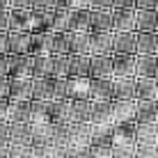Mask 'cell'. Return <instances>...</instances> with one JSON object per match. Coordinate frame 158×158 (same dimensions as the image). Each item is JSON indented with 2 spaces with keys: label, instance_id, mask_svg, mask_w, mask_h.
<instances>
[{
  "label": "cell",
  "instance_id": "obj_1",
  "mask_svg": "<svg viewBox=\"0 0 158 158\" xmlns=\"http://www.w3.org/2000/svg\"><path fill=\"white\" fill-rule=\"evenodd\" d=\"M112 55H138V35L135 32H115Z\"/></svg>",
  "mask_w": 158,
  "mask_h": 158
},
{
  "label": "cell",
  "instance_id": "obj_2",
  "mask_svg": "<svg viewBox=\"0 0 158 158\" xmlns=\"http://www.w3.org/2000/svg\"><path fill=\"white\" fill-rule=\"evenodd\" d=\"M135 99L158 101V78L156 76H138L135 78Z\"/></svg>",
  "mask_w": 158,
  "mask_h": 158
},
{
  "label": "cell",
  "instance_id": "obj_3",
  "mask_svg": "<svg viewBox=\"0 0 158 158\" xmlns=\"http://www.w3.org/2000/svg\"><path fill=\"white\" fill-rule=\"evenodd\" d=\"M48 122L51 124H73L71 122V99L48 101Z\"/></svg>",
  "mask_w": 158,
  "mask_h": 158
},
{
  "label": "cell",
  "instance_id": "obj_4",
  "mask_svg": "<svg viewBox=\"0 0 158 158\" xmlns=\"http://www.w3.org/2000/svg\"><path fill=\"white\" fill-rule=\"evenodd\" d=\"M94 115V101L89 96H80V99H71V122L73 124H87L92 122Z\"/></svg>",
  "mask_w": 158,
  "mask_h": 158
},
{
  "label": "cell",
  "instance_id": "obj_5",
  "mask_svg": "<svg viewBox=\"0 0 158 158\" xmlns=\"http://www.w3.org/2000/svg\"><path fill=\"white\" fill-rule=\"evenodd\" d=\"M87 94L92 101H112V78H89Z\"/></svg>",
  "mask_w": 158,
  "mask_h": 158
},
{
  "label": "cell",
  "instance_id": "obj_6",
  "mask_svg": "<svg viewBox=\"0 0 158 158\" xmlns=\"http://www.w3.org/2000/svg\"><path fill=\"white\" fill-rule=\"evenodd\" d=\"M115 32H89V51L92 55H112Z\"/></svg>",
  "mask_w": 158,
  "mask_h": 158
},
{
  "label": "cell",
  "instance_id": "obj_7",
  "mask_svg": "<svg viewBox=\"0 0 158 158\" xmlns=\"http://www.w3.org/2000/svg\"><path fill=\"white\" fill-rule=\"evenodd\" d=\"M32 99V78H9V101H30Z\"/></svg>",
  "mask_w": 158,
  "mask_h": 158
},
{
  "label": "cell",
  "instance_id": "obj_8",
  "mask_svg": "<svg viewBox=\"0 0 158 158\" xmlns=\"http://www.w3.org/2000/svg\"><path fill=\"white\" fill-rule=\"evenodd\" d=\"M28 53L30 55H53V30L51 32H32Z\"/></svg>",
  "mask_w": 158,
  "mask_h": 158
},
{
  "label": "cell",
  "instance_id": "obj_9",
  "mask_svg": "<svg viewBox=\"0 0 158 158\" xmlns=\"http://www.w3.org/2000/svg\"><path fill=\"white\" fill-rule=\"evenodd\" d=\"M112 32H135V9H112Z\"/></svg>",
  "mask_w": 158,
  "mask_h": 158
},
{
  "label": "cell",
  "instance_id": "obj_10",
  "mask_svg": "<svg viewBox=\"0 0 158 158\" xmlns=\"http://www.w3.org/2000/svg\"><path fill=\"white\" fill-rule=\"evenodd\" d=\"M135 32H158V9H135Z\"/></svg>",
  "mask_w": 158,
  "mask_h": 158
},
{
  "label": "cell",
  "instance_id": "obj_11",
  "mask_svg": "<svg viewBox=\"0 0 158 158\" xmlns=\"http://www.w3.org/2000/svg\"><path fill=\"white\" fill-rule=\"evenodd\" d=\"M112 78H135V55H112Z\"/></svg>",
  "mask_w": 158,
  "mask_h": 158
},
{
  "label": "cell",
  "instance_id": "obj_12",
  "mask_svg": "<svg viewBox=\"0 0 158 158\" xmlns=\"http://www.w3.org/2000/svg\"><path fill=\"white\" fill-rule=\"evenodd\" d=\"M32 32H7V55H23L30 51ZM30 55V53H28Z\"/></svg>",
  "mask_w": 158,
  "mask_h": 158
},
{
  "label": "cell",
  "instance_id": "obj_13",
  "mask_svg": "<svg viewBox=\"0 0 158 158\" xmlns=\"http://www.w3.org/2000/svg\"><path fill=\"white\" fill-rule=\"evenodd\" d=\"M89 78H112V55H92Z\"/></svg>",
  "mask_w": 158,
  "mask_h": 158
},
{
  "label": "cell",
  "instance_id": "obj_14",
  "mask_svg": "<svg viewBox=\"0 0 158 158\" xmlns=\"http://www.w3.org/2000/svg\"><path fill=\"white\" fill-rule=\"evenodd\" d=\"M135 78H112V101H133Z\"/></svg>",
  "mask_w": 158,
  "mask_h": 158
},
{
  "label": "cell",
  "instance_id": "obj_15",
  "mask_svg": "<svg viewBox=\"0 0 158 158\" xmlns=\"http://www.w3.org/2000/svg\"><path fill=\"white\" fill-rule=\"evenodd\" d=\"M135 117L140 124H158V101L135 99Z\"/></svg>",
  "mask_w": 158,
  "mask_h": 158
},
{
  "label": "cell",
  "instance_id": "obj_16",
  "mask_svg": "<svg viewBox=\"0 0 158 158\" xmlns=\"http://www.w3.org/2000/svg\"><path fill=\"white\" fill-rule=\"evenodd\" d=\"M53 9H30V32H51Z\"/></svg>",
  "mask_w": 158,
  "mask_h": 158
},
{
  "label": "cell",
  "instance_id": "obj_17",
  "mask_svg": "<svg viewBox=\"0 0 158 158\" xmlns=\"http://www.w3.org/2000/svg\"><path fill=\"white\" fill-rule=\"evenodd\" d=\"M89 32H112V9H92Z\"/></svg>",
  "mask_w": 158,
  "mask_h": 158
},
{
  "label": "cell",
  "instance_id": "obj_18",
  "mask_svg": "<svg viewBox=\"0 0 158 158\" xmlns=\"http://www.w3.org/2000/svg\"><path fill=\"white\" fill-rule=\"evenodd\" d=\"M9 60V78H23V76H30V62L32 57L28 53L23 55H7ZM32 78V76H30Z\"/></svg>",
  "mask_w": 158,
  "mask_h": 158
},
{
  "label": "cell",
  "instance_id": "obj_19",
  "mask_svg": "<svg viewBox=\"0 0 158 158\" xmlns=\"http://www.w3.org/2000/svg\"><path fill=\"white\" fill-rule=\"evenodd\" d=\"M30 76L32 78H48L53 71V55H30Z\"/></svg>",
  "mask_w": 158,
  "mask_h": 158
},
{
  "label": "cell",
  "instance_id": "obj_20",
  "mask_svg": "<svg viewBox=\"0 0 158 158\" xmlns=\"http://www.w3.org/2000/svg\"><path fill=\"white\" fill-rule=\"evenodd\" d=\"M69 53L71 55H92L89 32H69Z\"/></svg>",
  "mask_w": 158,
  "mask_h": 158
},
{
  "label": "cell",
  "instance_id": "obj_21",
  "mask_svg": "<svg viewBox=\"0 0 158 158\" xmlns=\"http://www.w3.org/2000/svg\"><path fill=\"white\" fill-rule=\"evenodd\" d=\"M92 55H69V78H89Z\"/></svg>",
  "mask_w": 158,
  "mask_h": 158
},
{
  "label": "cell",
  "instance_id": "obj_22",
  "mask_svg": "<svg viewBox=\"0 0 158 158\" xmlns=\"http://www.w3.org/2000/svg\"><path fill=\"white\" fill-rule=\"evenodd\" d=\"M138 55H158V32H135Z\"/></svg>",
  "mask_w": 158,
  "mask_h": 158
},
{
  "label": "cell",
  "instance_id": "obj_23",
  "mask_svg": "<svg viewBox=\"0 0 158 158\" xmlns=\"http://www.w3.org/2000/svg\"><path fill=\"white\" fill-rule=\"evenodd\" d=\"M32 142V126L30 124L9 122V144H30Z\"/></svg>",
  "mask_w": 158,
  "mask_h": 158
},
{
  "label": "cell",
  "instance_id": "obj_24",
  "mask_svg": "<svg viewBox=\"0 0 158 158\" xmlns=\"http://www.w3.org/2000/svg\"><path fill=\"white\" fill-rule=\"evenodd\" d=\"M138 76L158 78V55H135V78Z\"/></svg>",
  "mask_w": 158,
  "mask_h": 158
},
{
  "label": "cell",
  "instance_id": "obj_25",
  "mask_svg": "<svg viewBox=\"0 0 158 158\" xmlns=\"http://www.w3.org/2000/svg\"><path fill=\"white\" fill-rule=\"evenodd\" d=\"M9 32H30V9H9Z\"/></svg>",
  "mask_w": 158,
  "mask_h": 158
},
{
  "label": "cell",
  "instance_id": "obj_26",
  "mask_svg": "<svg viewBox=\"0 0 158 158\" xmlns=\"http://www.w3.org/2000/svg\"><path fill=\"white\" fill-rule=\"evenodd\" d=\"M32 99L53 101V76H48V78H32Z\"/></svg>",
  "mask_w": 158,
  "mask_h": 158
},
{
  "label": "cell",
  "instance_id": "obj_27",
  "mask_svg": "<svg viewBox=\"0 0 158 158\" xmlns=\"http://www.w3.org/2000/svg\"><path fill=\"white\" fill-rule=\"evenodd\" d=\"M7 122L30 124V101H9V117Z\"/></svg>",
  "mask_w": 158,
  "mask_h": 158
},
{
  "label": "cell",
  "instance_id": "obj_28",
  "mask_svg": "<svg viewBox=\"0 0 158 158\" xmlns=\"http://www.w3.org/2000/svg\"><path fill=\"white\" fill-rule=\"evenodd\" d=\"M92 9H71V23L69 32H89Z\"/></svg>",
  "mask_w": 158,
  "mask_h": 158
},
{
  "label": "cell",
  "instance_id": "obj_29",
  "mask_svg": "<svg viewBox=\"0 0 158 158\" xmlns=\"http://www.w3.org/2000/svg\"><path fill=\"white\" fill-rule=\"evenodd\" d=\"M69 23H71V9H53V21H51V30L53 32H69Z\"/></svg>",
  "mask_w": 158,
  "mask_h": 158
},
{
  "label": "cell",
  "instance_id": "obj_30",
  "mask_svg": "<svg viewBox=\"0 0 158 158\" xmlns=\"http://www.w3.org/2000/svg\"><path fill=\"white\" fill-rule=\"evenodd\" d=\"M48 122V101L30 99V124Z\"/></svg>",
  "mask_w": 158,
  "mask_h": 158
},
{
  "label": "cell",
  "instance_id": "obj_31",
  "mask_svg": "<svg viewBox=\"0 0 158 158\" xmlns=\"http://www.w3.org/2000/svg\"><path fill=\"white\" fill-rule=\"evenodd\" d=\"M53 55H71L69 53V32H53Z\"/></svg>",
  "mask_w": 158,
  "mask_h": 158
},
{
  "label": "cell",
  "instance_id": "obj_32",
  "mask_svg": "<svg viewBox=\"0 0 158 158\" xmlns=\"http://www.w3.org/2000/svg\"><path fill=\"white\" fill-rule=\"evenodd\" d=\"M53 78H69V55H53Z\"/></svg>",
  "mask_w": 158,
  "mask_h": 158
},
{
  "label": "cell",
  "instance_id": "obj_33",
  "mask_svg": "<svg viewBox=\"0 0 158 158\" xmlns=\"http://www.w3.org/2000/svg\"><path fill=\"white\" fill-rule=\"evenodd\" d=\"M32 9H55V0H32Z\"/></svg>",
  "mask_w": 158,
  "mask_h": 158
},
{
  "label": "cell",
  "instance_id": "obj_34",
  "mask_svg": "<svg viewBox=\"0 0 158 158\" xmlns=\"http://www.w3.org/2000/svg\"><path fill=\"white\" fill-rule=\"evenodd\" d=\"M0 144H9V122H0Z\"/></svg>",
  "mask_w": 158,
  "mask_h": 158
},
{
  "label": "cell",
  "instance_id": "obj_35",
  "mask_svg": "<svg viewBox=\"0 0 158 158\" xmlns=\"http://www.w3.org/2000/svg\"><path fill=\"white\" fill-rule=\"evenodd\" d=\"M89 9H112V0H89Z\"/></svg>",
  "mask_w": 158,
  "mask_h": 158
},
{
  "label": "cell",
  "instance_id": "obj_36",
  "mask_svg": "<svg viewBox=\"0 0 158 158\" xmlns=\"http://www.w3.org/2000/svg\"><path fill=\"white\" fill-rule=\"evenodd\" d=\"M112 9H135V0H112Z\"/></svg>",
  "mask_w": 158,
  "mask_h": 158
},
{
  "label": "cell",
  "instance_id": "obj_37",
  "mask_svg": "<svg viewBox=\"0 0 158 158\" xmlns=\"http://www.w3.org/2000/svg\"><path fill=\"white\" fill-rule=\"evenodd\" d=\"M135 9H158V0H135Z\"/></svg>",
  "mask_w": 158,
  "mask_h": 158
},
{
  "label": "cell",
  "instance_id": "obj_38",
  "mask_svg": "<svg viewBox=\"0 0 158 158\" xmlns=\"http://www.w3.org/2000/svg\"><path fill=\"white\" fill-rule=\"evenodd\" d=\"M0 101H9V78H0Z\"/></svg>",
  "mask_w": 158,
  "mask_h": 158
},
{
  "label": "cell",
  "instance_id": "obj_39",
  "mask_svg": "<svg viewBox=\"0 0 158 158\" xmlns=\"http://www.w3.org/2000/svg\"><path fill=\"white\" fill-rule=\"evenodd\" d=\"M0 78H9V60H7V55H0Z\"/></svg>",
  "mask_w": 158,
  "mask_h": 158
},
{
  "label": "cell",
  "instance_id": "obj_40",
  "mask_svg": "<svg viewBox=\"0 0 158 158\" xmlns=\"http://www.w3.org/2000/svg\"><path fill=\"white\" fill-rule=\"evenodd\" d=\"M12 9H32V0H9Z\"/></svg>",
  "mask_w": 158,
  "mask_h": 158
},
{
  "label": "cell",
  "instance_id": "obj_41",
  "mask_svg": "<svg viewBox=\"0 0 158 158\" xmlns=\"http://www.w3.org/2000/svg\"><path fill=\"white\" fill-rule=\"evenodd\" d=\"M0 32H9V12L0 9Z\"/></svg>",
  "mask_w": 158,
  "mask_h": 158
},
{
  "label": "cell",
  "instance_id": "obj_42",
  "mask_svg": "<svg viewBox=\"0 0 158 158\" xmlns=\"http://www.w3.org/2000/svg\"><path fill=\"white\" fill-rule=\"evenodd\" d=\"M9 117V101H0V122H7Z\"/></svg>",
  "mask_w": 158,
  "mask_h": 158
},
{
  "label": "cell",
  "instance_id": "obj_43",
  "mask_svg": "<svg viewBox=\"0 0 158 158\" xmlns=\"http://www.w3.org/2000/svg\"><path fill=\"white\" fill-rule=\"evenodd\" d=\"M7 32H0V55H7Z\"/></svg>",
  "mask_w": 158,
  "mask_h": 158
},
{
  "label": "cell",
  "instance_id": "obj_44",
  "mask_svg": "<svg viewBox=\"0 0 158 158\" xmlns=\"http://www.w3.org/2000/svg\"><path fill=\"white\" fill-rule=\"evenodd\" d=\"M71 9H89V0H71Z\"/></svg>",
  "mask_w": 158,
  "mask_h": 158
},
{
  "label": "cell",
  "instance_id": "obj_45",
  "mask_svg": "<svg viewBox=\"0 0 158 158\" xmlns=\"http://www.w3.org/2000/svg\"><path fill=\"white\" fill-rule=\"evenodd\" d=\"M55 7H60V9H71V0H55Z\"/></svg>",
  "mask_w": 158,
  "mask_h": 158
},
{
  "label": "cell",
  "instance_id": "obj_46",
  "mask_svg": "<svg viewBox=\"0 0 158 158\" xmlns=\"http://www.w3.org/2000/svg\"><path fill=\"white\" fill-rule=\"evenodd\" d=\"M0 158H9V144H0Z\"/></svg>",
  "mask_w": 158,
  "mask_h": 158
},
{
  "label": "cell",
  "instance_id": "obj_47",
  "mask_svg": "<svg viewBox=\"0 0 158 158\" xmlns=\"http://www.w3.org/2000/svg\"><path fill=\"white\" fill-rule=\"evenodd\" d=\"M0 9H5V12H9V9H12V5H9V0H0Z\"/></svg>",
  "mask_w": 158,
  "mask_h": 158
}]
</instances>
